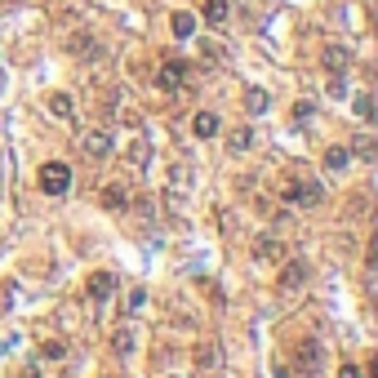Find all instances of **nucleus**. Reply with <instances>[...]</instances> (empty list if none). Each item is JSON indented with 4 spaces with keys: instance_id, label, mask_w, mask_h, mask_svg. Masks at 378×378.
<instances>
[{
    "instance_id": "obj_20",
    "label": "nucleus",
    "mask_w": 378,
    "mask_h": 378,
    "mask_svg": "<svg viewBox=\"0 0 378 378\" xmlns=\"http://www.w3.org/2000/svg\"><path fill=\"white\" fill-rule=\"evenodd\" d=\"M351 107H356L361 120H374V99H370V94H356V103H351Z\"/></svg>"
},
{
    "instance_id": "obj_6",
    "label": "nucleus",
    "mask_w": 378,
    "mask_h": 378,
    "mask_svg": "<svg viewBox=\"0 0 378 378\" xmlns=\"http://www.w3.org/2000/svg\"><path fill=\"white\" fill-rule=\"evenodd\" d=\"M347 67H351V50H347V45H325V71H329V76H343Z\"/></svg>"
},
{
    "instance_id": "obj_15",
    "label": "nucleus",
    "mask_w": 378,
    "mask_h": 378,
    "mask_svg": "<svg viewBox=\"0 0 378 378\" xmlns=\"http://www.w3.org/2000/svg\"><path fill=\"white\" fill-rule=\"evenodd\" d=\"M196 365L201 370H218V343H201L196 347Z\"/></svg>"
},
{
    "instance_id": "obj_1",
    "label": "nucleus",
    "mask_w": 378,
    "mask_h": 378,
    "mask_svg": "<svg viewBox=\"0 0 378 378\" xmlns=\"http://www.w3.org/2000/svg\"><path fill=\"white\" fill-rule=\"evenodd\" d=\"M280 196H285L289 205H303V210H316V205L325 201V187L316 178H289L285 187H280Z\"/></svg>"
},
{
    "instance_id": "obj_21",
    "label": "nucleus",
    "mask_w": 378,
    "mask_h": 378,
    "mask_svg": "<svg viewBox=\"0 0 378 378\" xmlns=\"http://www.w3.org/2000/svg\"><path fill=\"white\" fill-rule=\"evenodd\" d=\"M41 351H45L50 361H63V356H67V343H63V338H50V343H45Z\"/></svg>"
},
{
    "instance_id": "obj_9",
    "label": "nucleus",
    "mask_w": 378,
    "mask_h": 378,
    "mask_svg": "<svg viewBox=\"0 0 378 378\" xmlns=\"http://www.w3.org/2000/svg\"><path fill=\"white\" fill-rule=\"evenodd\" d=\"M312 267L307 263H285V272H280V289H298L303 280H307Z\"/></svg>"
},
{
    "instance_id": "obj_8",
    "label": "nucleus",
    "mask_w": 378,
    "mask_h": 378,
    "mask_svg": "<svg viewBox=\"0 0 378 378\" xmlns=\"http://www.w3.org/2000/svg\"><path fill=\"white\" fill-rule=\"evenodd\" d=\"M254 259H259V263H280V259H285V245H280L276 236H259V240H254Z\"/></svg>"
},
{
    "instance_id": "obj_25",
    "label": "nucleus",
    "mask_w": 378,
    "mask_h": 378,
    "mask_svg": "<svg viewBox=\"0 0 378 378\" xmlns=\"http://www.w3.org/2000/svg\"><path fill=\"white\" fill-rule=\"evenodd\" d=\"M338 378H361V370H356V365H343V374H338Z\"/></svg>"
},
{
    "instance_id": "obj_2",
    "label": "nucleus",
    "mask_w": 378,
    "mask_h": 378,
    "mask_svg": "<svg viewBox=\"0 0 378 378\" xmlns=\"http://www.w3.org/2000/svg\"><path fill=\"white\" fill-rule=\"evenodd\" d=\"M41 191L45 196H67L71 191V165H63V161L41 165Z\"/></svg>"
},
{
    "instance_id": "obj_17",
    "label": "nucleus",
    "mask_w": 378,
    "mask_h": 378,
    "mask_svg": "<svg viewBox=\"0 0 378 378\" xmlns=\"http://www.w3.org/2000/svg\"><path fill=\"white\" fill-rule=\"evenodd\" d=\"M249 143H254V133H249V129L227 133V152H231V156H236V152H249Z\"/></svg>"
},
{
    "instance_id": "obj_11",
    "label": "nucleus",
    "mask_w": 378,
    "mask_h": 378,
    "mask_svg": "<svg viewBox=\"0 0 378 378\" xmlns=\"http://www.w3.org/2000/svg\"><path fill=\"white\" fill-rule=\"evenodd\" d=\"M351 165V147H329L325 152V169H334V174H343Z\"/></svg>"
},
{
    "instance_id": "obj_22",
    "label": "nucleus",
    "mask_w": 378,
    "mask_h": 378,
    "mask_svg": "<svg viewBox=\"0 0 378 378\" xmlns=\"http://www.w3.org/2000/svg\"><path fill=\"white\" fill-rule=\"evenodd\" d=\"M303 120H312V103H294V125H303Z\"/></svg>"
},
{
    "instance_id": "obj_4",
    "label": "nucleus",
    "mask_w": 378,
    "mask_h": 378,
    "mask_svg": "<svg viewBox=\"0 0 378 378\" xmlns=\"http://www.w3.org/2000/svg\"><path fill=\"white\" fill-rule=\"evenodd\" d=\"M182 80H187V63H182V58H169V63L161 67V89L169 94V99H178Z\"/></svg>"
},
{
    "instance_id": "obj_10",
    "label": "nucleus",
    "mask_w": 378,
    "mask_h": 378,
    "mask_svg": "<svg viewBox=\"0 0 378 378\" xmlns=\"http://www.w3.org/2000/svg\"><path fill=\"white\" fill-rule=\"evenodd\" d=\"M191 133H196V138H214V133H218V116L214 112H196V116H191Z\"/></svg>"
},
{
    "instance_id": "obj_3",
    "label": "nucleus",
    "mask_w": 378,
    "mask_h": 378,
    "mask_svg": "<svg viewBox=\"0 0 378 378\" xmlns=\"http://www.w3.org/2000/svg\"><path fill=\"white\" fill-rule=\"evenodd\" d=\"M325 365V347L316 343V338H303V343L294 347V370L298 374H316Z\"/></svg>"
},
{
    "instance_id": "obj_14",
    "label": "nucleus",
    "mask_w": 378,
    "mask_h": 378,
    "mask_svg": "<svg viewBox=\"0 0 378 378\" xmlns=\"http://www.w3.org/2000/svg\"><path fill=\"white\" fill-rule=\"evenodd\" d=\"M125 201H129V191L120 187V182H107V187H103V205H107V210H120Z\"/></svg>"
},
{
    "instance_id": "obj_23",
    "label": "nucleus",
    "mask_w": 378,
    "mask_h": 378,
    "mask_svg": "<svg viewBox=\"0 0 378 378\" xmlns=\"http://www.w3.org/2000/svg\"><path fill=\"white\" fill-rule=\"evenodd\" d=\"M201 54H205V58H210V63H218V58H223V50H218V45H214V41H205V45H201Z\"/></svg>"
},
{
    "instance_id": "obj_12",
    "label": "nucleus",
    "mask_w": 378,
    "mask_h": 378,
    "mask_svg": "<svg viewBox=\"0 0 378 378\" xmlns=\"http://www.w3.org/2000/svg\"><path fill=\"white\" fill-rule=\"evenodd\" d=\"M174 36H178V41H191V36H196V18H191L187 9H178V14H174Z\"/></svg>"
},
{
    "instance_id": "obj_7",
    "label": "nucleus",
    "mask_w": 378,
    "mask_h": 378,
    "mask_svg": "<svg viewBox=\"0 0 378 378\" xmlns=\"http://www.w3.org/2000/svg\"><path fill=\"white\" fill-rule=\"evenodd\" d=\"M85 156H94V161H107L112 156V138H107V129H94V133H85Z\"/></svg>"
},
{
    "instance_id": "obj_16",
    "label": "nucleus",
    "mask_w": 378,
    "mask_h": 378,
    "mask_svg": "<svg viewBox=\"0 0 378 378\" xmlns=\"http://www.w3.org/2000/svg\"><path fill=\"white\" fill-rule=\"evenodd\" d=\"M112 351H116V356H129V351H133V329H116V334H112Z\"/></svg>"
},
{
    "instance_id": "obj_19",
    "label": "nucleus",
    "mask_w": 378,
    "mask_h": 378,
    "mask_svg": "<svg viewBox=\"0 0 378 378\" xmlns=\"http://www.w3.org/2000/svg\"><path fill=\"white\" fill-rule=\"evenodd\" d=\"M50 112L63 116V120H71V99H67V94H50Z\"/></svg>"
},
{
    "instance_id": "obj_13",
    "label": "nucleus",
    "mask_w": 378,
    "mask_h": 378,
    "mask_svg": "<svg viewBox=\"0 0 378 378\" xmlns=\"http://www.w3.org/2000/svg\"><path fill=\"white\" fill-rule=\"evenodd\" d=\"M205 22H210V27H223L227 22V0H205Z\"/></svg>"
},
{
    "instance_id": "obj_26",
    "label": "nucleus",
    "mask_w": 378,
    "mask_h": 378,
    "mask_svg": "<svg viewBox=\"0 0 378 378\" xmlns=\"http://www.w3.org/2000/svg\"><path fill=\"white\" fill-rule=\"evenodd\" d=\"M18 378H41V370H36V365H27V370H22Z\"/></svg>"
},
{
    "instance_id": "obj_24",
    "label": "nucleus",
    "mask_w": 378,
    "mask_h": 378,
    "mask_svg": "<svg viewBox=\"0 0 378 378\" xmlns=\"http://www.w3.org/2000/svg\"><path fill=\"white\" fill-rule=\"evenodd\" d=\"M143 303H147V289H133V294H129V312H138Z\"/></svg>"
},
{
    "instance_id": "obj_18",
    "label": "nucleus",
    "mask_w": 378,
    "mask_h": 378,
    "mask_svg": "<svg viewBox=\"0 0 378 378\" xmlns=\"http://www.w3.org/2000/svg\"><path fill=\"white\" fill-rule=\"evenodd\" d=\"M245 107H249L254 116H263L267 112V94L263 89H245Z\"/></svg>"
},
{
    "instance_id": "obj_5",
    "label": "nucleus",
    "mask_w": 378,
    "mask_h": 378,
    "mask_svg": "<svg viewBox=\"0 0 378 378\" xmlns=\"http://www.w3.org/2000/svg\"><path fill=\"white\" fill-rule=\"evenodd\" d=\"M112 294H116V276L112 272H94L89 276V303H94V307H103Z\"/></svg>"
},
{
    "instance_id": "obj_27",
    "label": "nucleus",
    "mask_w": 378,
    "mask_h": 378,
    "mask_svg": "<svg viewBox=\"0 0 378 378\" xmlns=\"http://www.w3.org/2000/svg\"><path fill=\"white\" fill-rule=\"evenodd\" d=\"M0 85H5V76H0Z\"/></svg>"
}]
</instances>
